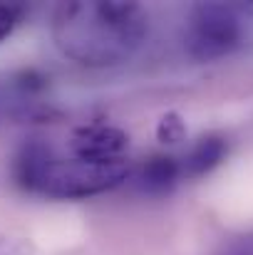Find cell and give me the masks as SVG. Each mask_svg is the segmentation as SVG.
I'll return each mask as SVG.
<instances>
[{"instance_id":"cell-8","label":"cell","mask_w":253,"mask_h":255,"mask_svg":"<svg viewBox=\"0 0 253 255\" xmlns=\"http://www.w3.org/2000/svg\"><path fill=\"white\" fill-rule=\"evenodd\" d=\"M186 139V124L179 112H164L157 122V141L164 146H176Z\"/></svg>"},{"instance_id":"cell-7","label":"cell","mask_w":253,"mask_h":255,"mask_svg":"<svg viewBox=\"0 0 253 255\" xmlns=\"http://www.w3.org/2000/svg\"><path fill=\"white\" fill-rule=\"evenodd\" d=\"M226 154H229V144L221 134H204L196 139V144L181 161V176L201 178V176L211 173L216 166H221Z\"/></svg>"},{"instance_id":"cell-2","label":"cell","mask_w":253,"mask_h":255,"mask_svg":"<svg viewBox=\"0 0 253 255\" xmlns=\"http://www.w3.org/2000/svg\"><path fill=\"white\" fill-rule=\"evenodd\" d=\"M129 176H132V164L127 159L107 164L55 159L42 178L40 196L52 201H82L119 188Z\"/></svg>"},{"instance_id":"cell-9","label":"cell","mask_w":253,"mask_h":255,"mask_svg":"<svg viewBox=\"0 0 253 255\" xmlns=\"http://www.w3.org/2000/svg\"><path fill=\"white\" fill-rule=\"evenodd\" d=\"M15 87L27 94V97H35V94H42L47 87H50V77L35 67H27V70H20L15 75Z\"/></svg>"},{"instance_id":"cell-3","label":"cell","mask_w":253,"mask_h":255,"mask_svg":"<svg viewBox=\"0 0 253 255\" xmlns=\"http://www.w3.org/2000/svg\"><path fill=\"white\" fill-rule=\"evenodd\" d=\"M244 37L239 15L229 5L204 2L196 5L189 15V27L184 47L196 62H214L231 55Z\"/></svg>"},{"instance_id":"cell-6","label":"cell","mask_w":253,"mask_h":255,"mask_svg":"<svg viewBox=\"0 0 253 255\" xmlns=\"http://www.w3.org/2000/svg\"><path fill=\"white\" fill-rule=\"evenodd\" d=\"M181 178V161L171 154H152L139 169V188L149 196H167Z\"/></svg>"},{"instance_id":"cell-12","label":"cell","mask_w":253,"mask_h":255,"mask_svg":"<svg viewBox=\"0 0 253 255\" xmlns=\"http://www.w3.org/2000/svg\"><path fill=\"white\" fill-rule=\"evenodd\" d=\"M224 255H253V233L239 238L236 243H231V246L224 251Z\"/></svg>"},{"instance_id":"cell-1","label":"cell","mask_w":253,"mask_h":255,"mask_svg":"<svg viewBox=\"0 0 253 255\" xmlns=\"http://www.w3.org/2000/svg\"><path fill=\"white\" fill-rule=\"evenodd\" d=\"M147 27L137 2H65L55 12L52 37L62 55L84 67H112L142 45Z\"/></svg>"},{"instance_id":"cell-4","label":"cell","mask_w":253,"mask_h":255,"mask_svg":"<svg viewBox=\"0 0 253 255\" xmlns=\"http://www.w3.org/2000/svg\"><path fill=\"white\" fill-rule=\"evenodd\" d=\"M129 149V134L107 122H89L72 131L70 151L72 159L89 164H107L124 159Z\"/></svg>"},{"instance_id":"cell-11","label":"cell","mask_w":253,"mask_h":255,"mask_svg":"<svg viewBox=\"0 0 253 255\" xmlns=\"http://www.w3.org/2000/svg\"><path fill=\"white\" fill-rule=\"evenodd\" d=\"M0 255H35V243L22 236L0 233Z\"/></svg>"},{"instance_id":"cell-10","label":"cell","mask_w":253,"mask_h":255,"mask_svg":"<svg viewBox=\"0 0 253 255\" xmlns=\"http://www.w3.org/2000/svg\"><path fill=\"white\" fill-rule=\"evenodd\" d=\"M25 15V7L20 2H2L0 0V45L12 35V30L20 25Z\"/></svg>"},{"instance_id":"cell-5","label":"cell","mask_w":253,"mask_h":255,"mask_svg":"<svg viewBox=\"0 0 253 255\" xmlns=\"http://www.w3.org/2000/svg\"><path fill=\"white\" fill-rule=\"evenodd\" d=\"M55 151L47 141L42 139H30L25 141L15 159H12V181L20 191L25 193H40L42 178L50 169V164L55 161Z\"/></svg>"}]
</instances>
